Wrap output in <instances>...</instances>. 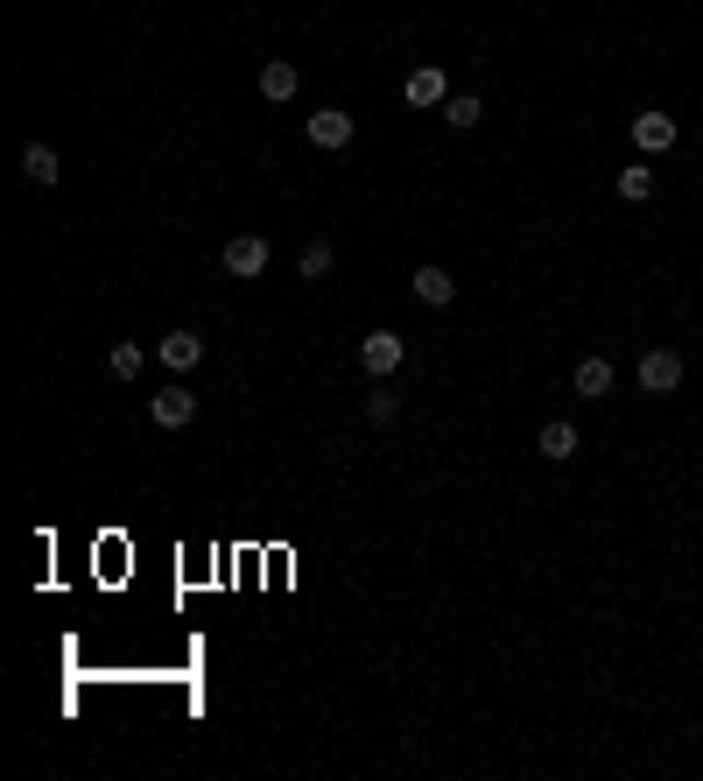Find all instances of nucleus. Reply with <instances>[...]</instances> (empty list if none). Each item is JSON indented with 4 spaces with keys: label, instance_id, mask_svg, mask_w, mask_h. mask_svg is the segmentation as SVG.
<instances>
[{
    "label": "nucleus",
    "instance_id": "f257e3e1",
    "mask_svg": "<svg viewBox=\"0 0 703 781\" xmlns=\"http://www.w3.org/2000/svg\"><path fill=\"white\" fill-rule=\"evenodd\" d=\"M641 388H647V394H676V388H682V353H668V345L641 353Z\"/></svg>",
    "mask_w": 703,
    "mask_h": 781
},
{
    "label": "nucleus",
    "instance_id": "f03ea898",
    "mask_svg": "<svg viewBox=\"0 0 703 781\" xmlns=\"http://www.w3.org/2000/svg\"><path fill=\"white\" fill-rule=\"evenodd\" d=\"M401 353H408V345H401V331H373V338H359V367L373 374V380H388V374L401 367Z\"/></svg>",
    "mask_w": 703,
    "mask_h": 781
},
{
    "label": "nucleus",
    "instance_id": "7ed1b4c3",
    "mask_svg": "<svg viewBox=\"0 0 703 781\" xmlns=\"http://www.w3.org/2000/svg\"><path fill=\"white\" fill-rule=\"evenodd\" d=\"M226 275H240V282L267 275V240H261V232H240V240H226Z\"/></svg>",
    "mask_w": 703,
    "mask_h": 781
},
{
    "label": "nucleus",
    "instance_id": "20e7f679",
    "mask_svg": "<svg viewBox=\"0 0 703 781\" xmlns=\"http://www.w3.org/2000/svg\"><path fill=\"white\" fill-rule=\"evenodd\" d=\"M303 135H310V148H352V113H338V106H324V113H310L303 120Z\"/></svg>",
    "mask_w": 703,
    "mask_h": 781
},
{
    "label": "nucleus",
    "instance_id": "39448f33",
    "mask_svg": "<svg viewBox=\"0 0 703 781\" xmlns=\"http://www.w3.org/2000/svg\"><path fill=\"white\" fill-rule=\"evenodd\" d=\"M401 99H408V106H443V99H450L443 64H415V71H408V85H401Z\"/></svg>",
    "mask_w": 703,
    "mask_h": 781
},
{
    "label": "nucleus",
    "instance_id": "423d86ee",
    "mask_svg": "<svg viewBox=\"0 0 703 781\" xmlns=\"http://www.w3.org/2000/svg\"><path fill=\"white\" fill-rule=\"evenodd\" d=\"M633 148L641 156H668L676 148V120L668 113H633Z\"/></svg>",
    "mask_w": 703,
    "mask_h": 781
},
{
    "label": "nucleus",
    "instance_id": "0eeeda50",
    "mask_svg": "<svg viewBox=\"0 0 703 781\" xmlns=\"http://www.w3.org/2000/svg\"><path fill=\"white\" fill-rule=\"evenodd\" d=\"M148 415H155V429H183L197 415V394L191 388H162L155 402H148Z\"/></svg>",
    "mask_w": 703,
    "mask_h": 781
},
{
    "label": "nucleus",
    "instance_id": "6e6552de",
    "mask_svg": "<svg viewBox=\"0 0 703 781\" xmlns=\"http://www.w3.org/2000/svg\"><path fill=\"white\" fill-rule=\"evenodd\" d=\"M408 289H415V303L443 310L450 296H458V275H450V268H415V275H408Z\"/></svg>",
    "mask_w": 703,
    "mask_h": 781
},
{
    "label": "nucleus",
    "instance_id": "1a4fd4ad",
    "mask_svg": "<svg viewBox=\"0 0 703 781\" xmlns=\"http://www.w3.org/2000/svg\"><path fill=\"white\" fill-rule=\"evenodd\" d=\"M155 353H162V367H170V374H191L197 359H205V338H197V331H170Z\"/></svg>",
    "mask_w": 703,
    "mask_h": 781
},
{
    "label": "nucleus",
    "instance_id": "9d476101",
    "mask_svg": "<svg viewBox=\"0 0 703 781\" xmlns=\"http://www.w3.org/2000/svg\"><path fill=\"white\" fill-rule=\"evenodd\" d=\"M296 85H303V71H296L289 57H267L261 64V99H275V106H281V99H296Z\"/></svg>",
    "mask_w": 703,
    "mask_h": 781
},
{
    "label": "nucleus",
    "instance_id": "9b49d317",
    "mask_svg": "<svg viewBox=\"0 0 703 781\" xmlns=\"http://www.w3.org/2000/svg\"><path fill=\"white\" fill-rule=\"evenodd\" d=\"M22 176H28V184H57V176H64V162H57V148H49V141H28L22 148Z\"/></svg>",
    "mask_w": 703,
    "mask_h": 781
},
{
    "label": "nucleus",
    "instance_id": "f8f14e48",
    "mask_svg": "<svg viewBox=\"0 0 703 781\" xmlns=\"http://www.w3.org/2000/svg\"><path fill=\"white\" fill-rule=\"evenodd\" d=\"M571 388L584 394V402H606V394H612V359H577Z\"/></svg>",
    "mask_w": 703,
    "mask_h": 781
},
{
    "label": "nucleus",
    "instance_id": "ddd939ff",
    "mask_svg": "<svg viewBox=\"0 0 703 781\" xmlns=\"http://www.w3.org/2000/svg\"><path fill=\"white\" fill-rule=\"evenodd\" d=\"M534 444H542V458H556V464H563V458H577V444H584V437H577V423H563V415H556V423H542V437H534Z\"/></svg>",
    "mask_w": 703,
    "mask_h": 781
},
{
    "label": "nucleus",
    "instance_id": "4468645a",
    "mask_svg": "<svg viewBox=\"0 0 703 781\" xmlns=\"http://www.w3.org/2000/svg\"><path fill=\"white\" fill-rule=\"evenodd\" d=\"M619 197H626V205H647V197H655V162H633V170H619Z\"/></svg>",
    "mask_w": 703,
    "mask_h": 781
},
{
    "label": "nucleus",
    "instance_id": "2eb2a0df",
    "mask_svg": "<svg viewBox=\"0 0 703 781\" xmlns=\"http://www.w3.org/2000/svg\"><path fill=\"white\" fill-rule=\"evenodd\" d=\"M437 113H443V120H450V127H479V113H485V106H479V99H472V92H450V99H443V106H437Z\"/></svg>",
    "mask_w": 703,
    "mask_h": 781
},
{
    "label": "nucleus",
    "instance_id": "dca6fc26",
    "mask_svg": "<svg viewBox=\"0 0 703 781\" xmlns=\"http://www.w3.org/2000/svg\"><path fill=\"white\" fill-rule=\"evenodd\" d=\"M296 268H303V282H324L331 268H338V254H331L324 240H310V246H303V261H296Z\"/></svg>",
    "mask_w": 703,
    "mask_h": 781
},
{
    "label": "nucleus",
    "instance_id": "f3484780",
    "mask_svg": "<svg viewBox=\"0 0 703 781\" xmlns=\"http://www.w3.org/2000/svg\"><path fill=\"white\" fill-rule=\"evenodd\" d=\"M141 345H113V380H134V374H141Z\"/></svg>",
    "mask_w": 703,
    "mask_h": 781
},
{
    "label": "nucleus",
    "instance_id": "a211bd4d",
    "mask_svg": "<svg viewBox=\"0 0 703 781\" xmlns=\"http://www.w3.org/2000/svg\"><path fill=\"white\" fill-rule=\"evenodd\" d=\"M394 409H401V402H394L388 388H380V394H366V423H394Z\"/></svg>",
    "mask_w": 703,
    "mask_h": 781
}]
</instances>
